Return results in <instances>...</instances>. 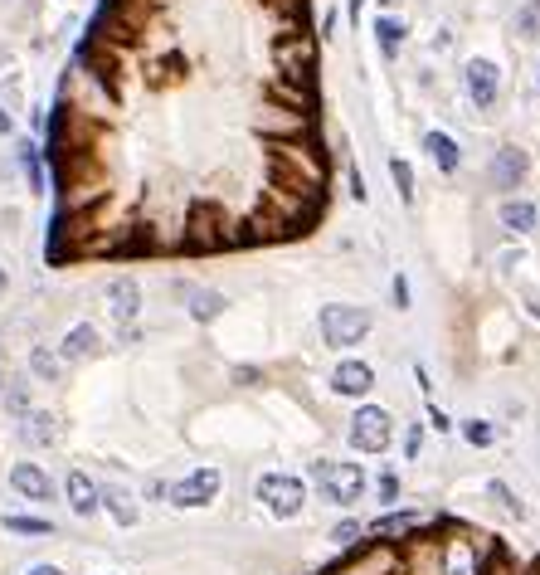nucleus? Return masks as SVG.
<instances>
[{
  "label": "nucleus",
  "mask_w": 540,
  "mask_h": 575,
  "mask_svg": "<svg viewBox=\"0 0 540 575\" xmlns=\"http://www.w3.org/2000/svg\"><path fill=\"white\" fill-rule=\"evenodd\" d=\"M312 483L322 488L326 502L351 507V502H360V493H365V468H360V463H312Z\"/></svg>",
  "instance_id": "1"
},
{
  "label": "nucleus",
  "mask_w": 540,
  "mask_h": 575,
  "mask_svg": "<svg viewBox=\"0 0 540 575\" xmlns=\"http://www.w3.org/2000/svg\"><path fill=\"white\" fill-rule=\"evenodd\" d=\"M390 439H395L390 410H380V405H360L356 415H351V444H356L360 454H385Z\"/></svg>",
  "instance_id": "2"
},
{
  "label": "nucleus",
  "mask_w": 540,
  "mask_h": 575,
  "mask_svg": "<svg viewBox=\"0 0 540 575\" xmlns=\"http://www.w3.org/2000/svg\"><path fill=\"white\" fill-rule=\"evenodd\" d=\"M370 332V312L351 303H326L322 307V337L326 346H356Z\"/></svg>",
  "instance_id": "3"
},
{
  "label": "nucleus",
  "mask_w": 540,
  "mask_h": 575,
  "mask_svg": "<svg viewBox=\"0 0 540 575\" xmlns=\"http://www.w3.org/2000/svg\"><path fill=\"white\" fill-rule=\"evenodd\" d=\"M258 498L268 502L273 517L292 522V517L302 512V502H307V488H302V478H292V473H263V478H258Z\"/></svg>",
  "instance_id": "4"
},
{
  "label": "nucleus",
  "mask_w": 540,
  "mask_h": 575,
  "mask_svg": "<svg viewBox=\"0 0 540 575\" xmlns=\"http://www.w3.org/2000/svg\"><path fill=\"white\" fill-rule=\"evenodd\" d=\"M219 468H195L190 478H180V483H171L166 488V502L171 507H210V502L219 498Z\"/></svg>",
  "instance_id": "5"
},
{
  "label": "nucleus",
  "mask_w": 540,
  "mask_h": 575,
  "mask_svg": "<svg viewBox=\"0 0 540 575\" xmlns=\"http://www.w3.org/2000/svg\"><path fill=\"white\" fill-rule=\"evenodd\" d=\"M103 298H108L112 317L127 327V322H137V312H142V283H137V278H127V273H117V278H108Z\"/></svg>",
  "instance_id": "6"
},
{
  "label": "nucleus",
  "mask_w": 540,
  "mask_h": 575,
  "mask_svg": "<svg viewBox=\"0 0 540 575\" xmlns=\"http://www.w3.org/2000/svg\"><path fill=\"white\" fill-rule=\"evenodd\" d=\"M438 571L443 575H477L482 571L477 546L468 541V532H458V537H448L443 546H438Z\"/></svg>",
  "instance_id": "7"
},
{
  "label": "nucleus",
  "mask_w": 540,
  "mask_h": 575,
  "mask_svg": "<svg viewBox=\"0 0 540 575\" xmlns=\"http://www.w3.org/2000/svg\"><path fill=\"white\" fill-rule=\"evenodd\" d=\"M278 64L288 78H312V35L307 30H292V39H278Z\"/></svg>",
  "instance_id": "8"
},
{
  "label": "nucleus",
  "mask_w": 540,
  "mask_h": 575,
  "mask_svg": "<svg viewBox=\"0 0 540 575\" xmlns=\"http://www.w3.org/2000/svg\"><path fill=\"white\" fill-rule=\"evenodd\" d=\"M10 488L20 493L25 502H49L54 498V483H49V473L39 468V463L30 459H20L15 468H10Z\"/></svg>",
  "instance_id": "9"
},
{
  "label": "nucleus",
  "mask_w": 540,
  "mask_h": 575,
  "mask_svg": "<svg viewBox=\"0 0 540 575\" xmlns=\"http://www.w3.org/2000/svg\"><path fill=\"white\" fill-rule=\"evenodd\" d=\"M190 249H215V244H224L229 234L219 230V210L215 205H195V215H190Z\"/></svg>",
  "instance_id": "10"
},
{
  "label": "nucleus",
  "mask_w": 540,
  "mask_h": 575,
  "mask_svg": "<svg viewBox=\"0 0 540 575\" xmlns=\"http://www.w3.org/2000/svg\"><path fill=\"white\" fill-rule=\"evenodd\" d=\"M526 171H531V156L521 152V147H502L497 161H492V186H497V191H511Z\"/></svg>",
  "instance_id": "11"
},
{
  "label": "nucleus",
  "mask_w": 540,
  "mask_h": 575,
  "mask_svg": "<svg viewBox=\"0 0 540 575\" xmlns=\"http://www.w3.org/2000/svg\"><path fill=\"white\" fill-rule=\"evenodd\" d=\"M98 351H103L98 327H93V322H78V327H69V337L59 346V361H88V356H98Z\"/></svg>",
  "instance_id": "12"
},
{
  "label": "nucleus",
  "mask_w": 540,
  "mask_h": 575,
  "mask_svg": "<svg viewBox=\"0 0 540 575\" xmlns=\"http://www.w3.org/2000/svg\"><path fill=\"white\" fill-rule=\"evenodd\" d=\"M468 93L477 108H492V103H497V64H492V59H472L468 64Z\"/></svg>",
  "instance_id": "13"
},
{
  "label": "nucleus",
  "mask_w": 540,
  "mask_h": 575,
  "mask_svg": "<svg viewBox=\"0 0 540 575\" xmlns=\"http://www.w3.org/2000/svg\"><path fill=\"white\" fill-rule=\"evenodd\" d=\"M375 385V371L365 366V361H341L336 371H331V390L336 395H365Z\"/></svg>",
  "instance_id": "14"
},
{
  "label": "nucleus",
  "mask_w": 540,
  "mask_h": 575,
  "mask_svg": "<svg viewBox=\"0 0 540 575\" xmlns=\"http://www.w3.org/2000/svg\"><path fill=\"white\" fill-rule=\"evenodd\" d=\"M64 493H69V507L78 517H93V512H98V483H93L83 468H73L69 478H64Z\"/></svg>",
  "instance_id": "15"
},
{
  "label": "nucleus",
  "mask_w": 540,
  "mask_h": 575,
  "mask_svg": "<svg viewBox=\"0 0 540 575\" xmlns=\"http://www.w3.org/2000/svg\"><path fill=\"white\" fill-rule=\"evenodd\" d=\"M98 507H108L117 527H137V517H142L137 498H132L127 488H117V483H112V488H98Z\"/></svg>",
  "instance_id": "16"
},
{
  "label": "nucleus",
  "mask_w": 540,
  "mask_h": 575,
  "mask_svg": "<svg viewBox=\"0 0 540 575\" xmlns=\"http://www.w3.org/2000/svg\"><path fill=\"white\" fill-rule=\"evenodd\" d=\"M20 439H25V444H35V449H44V444H54V439H59V420H54V415H49V410H25V415H20Z\"/></svg>",
  "instance_id": "17"
},
{
  "label": "nucleus",
  "mask_w": 540,
  "mask_h": 575,
  "mask_svg": "<svg viewBox=\"0 0 540 575\" xmlns=\"http://www.w3.org/2000/svg\"><path fill=\"white\" fill-rule=\"evenodd\" d=\"M180 293H185V298H190V317H195V322H215L219 312H224V293H215V288H180Z\"/></svg>",
  "instance_id": "18"
},
{
  "label": "nucleus",
  "mask_w": 540,
  "mask_h": 575,
  "mask_svg": "<svg viewBox=\"0 0 540 575\" xmlns=\"http://www.w3.org/2000/svg\"><path fill=\"white\" fill-rule=\"evenodd\" d=\"M424 152L433 156L438 171H448V176L458 171V142H453L448 132H429V137H424Z\"/></svg>",
  "instance_id": "19"
},
{
  "label": "nucleus",
  "mask_w": 540,
  "mask_h": 575,
  "mask_svg": "<svg viewBox=\"0 0 540 575\" xmlns=\"http://www.w3.org/2000/svg\"><path fill=\"white\" fill-rule=\"evenodd\" d=\"M5 532H15V537H54V522L49 517H30V512H10Z\"/></svg>",
  "instance_id": "20"
},
{
  "label": "nucleus",
  "mask_w": 540,
  "mask_h": 575,
  "mask_svg": "<svg viewBox=\"0 0 540 575\" xmlns=\"http://www.w3.org/2000/svg\"><path fill=\"white\" fill-rule=\"evenodd\" d=\"M502 225H506V230H516V234L536 230V205H531V200H506V205H502Z\"/></svg>",
  "instance_id": "21"
},
{
  "label": "nucleus",
  "mask_w": 540,
  "mask_h": 575,
  "mask_svg": "<svg viewBox=\"0 0 540 575\" xmlns=\"http://www.w3.org/2000/svg\"><path fill=\"white\" fill-rule=\"evenodd\" d=\"M15 156H20V166H25V181H30V191H44V161H39V147L25 137L20 147H15Z\"/></svg>",
  "instance_id": "22"
},
{
  "label": "nucleus",
  "mask_w": 540,
  "mask_h": 575,
  "mask_svg": "<svg viewBox=\"0 0 540 575\" xmlns=\"http://www.w3.org/2000/svg\"><path fill=\"white\" fill-rule=\"evenodd\" d=\"M375 35H380V54H385V59H395L399 44H404V20H395V15H380V20H375Z\"/></svg>",
  "instance_id": "23"
},
{
  "label": "nucleus",
  "mask_w": 540,
  "mask_h": 575,
  "mask_svg": "<svg viewBox=\"0 0 540 575\" xmlns=\"http://www.w3.org/2000/svg\"><path fill=\"white\" fill-rule=\"evenodd\" d=\"M30 371H35L39 381H59V376H64V361H59L49 346H35V351H30Z\"/></svg>",
  "instance_id": "24"
},
{
  "label": "nucleus",
  "mask_w": 540,
  "mask_h": 575,
  "mask_svg": "<svg viewBox=\"0 0 540 575\" xmlns=\"http://www.w3.org/2000/svg\"><path fill=\"white\" fill-rule=\"evenodd\" d=\"M414 527V512H390V517H380V522H370V537L390 541V537H404Z\"/></svg>",
  "instance_id": "25"
},
{
  "label": "nucleus",
  "mask_w": 540,
  "mask_h": 575,
  "mask_svg": "<svg viewBox=\"0 0 540 575\" xmlns=\"http://www.w3.org/2000/svg\"><path fill=\"white\" fill-rule=\"evenodd\" d=\"M390 176H395L399 200H414V166H409L404 156H390Z\"/></svg>",
  "instance_id": "26"
},
{
  "label": "nucleus",
  "mask_w": 540,
  "mask_h": 575,
  "mask_svg": "<svg viewBox=\"0 0 540 575\" xmlns=\"http://www.w3.org/2000/svg\"><path fill=\"white\" fill-rule=\"evenodd\" d=\"M516 30H521V39H540V0H531L526 10H516Z\"/></svg>",
  "instance_id": "27"
},
{
  "label": "nucleus",
  "mask_w": 540,
  "mask_h": 575,
  "mask_svg": "<svg viewBox=\"0 0 540 575\" xmlns=\"http://www.w3.org/2000/svg\"><path fill=\"white\" fill-rule=\"evenodd\" d=\"M346 575H395V556H390V551H375L365 566H351Z\"/></svg>",
  "instance_id": "28"
},
{
  "label": "nucleus",
  "mask_w": 540,
  "mask_h": 575,
  "mask_svg": "<svg viewBox=\"0 0 540 575\" xmlns=\"http://www.w3.org/2000/svg\"><path fill=\"white\" fill-rule=\"evenodd\" d=\"M463 434H468V444H477V449H487V444L497 439V434H492V424H482V420H472Z\"/></svg>",
  "instance_id": "29"
},
{
  "label": "nucleus",
  "mask_w": 540,
  "mask_h": 575,
  "mask_svg": "<svg viewBox=\"0 0 540 575\" xmlns=\"http://www.w3.org/2000/svg\"><path fill=\"white\" fill-rule=\"evenodd\" d=\"M487 493H492V498L502 502L506 512H516V517H526V507H521V502L511 498V493H506V483H487Z\"/></svg>",
  "instance_id": "30"
},
{
  "label": "nucleus",
  "mask_w": 540,
  "mask_h": 575,
  "mask_svg": "<svg viewBox=\"0 0 540 575\" xmlns=\"http://www.w3.org/2000/svg\"><path fill=\"white\" fill-rule=\"evenodd\" d=\"M5 405H10V415H25V410H30V390H25V385H10Z\"/></svg>",
  "instance_id": "31"
},
{
  "label": "nucleus",
  "mask_w": 540,
  "mask_h": 575,
  "mask_svg": "<svg viewBox=\"0 0 540 575\" xmlns=\"http://www.w3.org/2000/svg\"><path fill=\"white\" fill-rule=\"evenodd\" d=\"M331 537L341 541V546H346V541H360V522H341V527H336Z\"/></svg>",
  "instance_id": "32"
},
{
  "label": "nucleus",
  "mask_w": 540,
  "mask_h": 575,
  "mask_svg": "<svg viewBox=\"0 0 540 575\" xmlns=\"http://www.w3.org/2000/svg\"><path fill=\"white\" fill-rule=\"evenodd\" d=\"M429 424L438 429V434H443V429H453V420H448V415H443L438 405H429Z\"/></svg>",
  "instance_id": "33"
},
{
  "label": "nucleus",
  "mask_w": 540,
  "mask_h": 575,
  "mask_svg": "<svg viewBox=\"0 0 540 575\" xmlns=\"http://www.w3.org/2000/svg\"><path fill=\"white\" fill-rule=\"evenodd\" d=\"M380 493H385V502H395V493H399L395 473H385V478H380Z\"/></svg>",
  "instance_id": "34"
},
{
  "label": "nucleus",
  "mask_w": 540,
  "mask_h": 575,
  "mask_svg": "<svg viewBox=\"0 0 540 575\" xmlns=\"http://www.w3.org/2000/svg\"><path fill=\"white\" fill-rule=\"evenodd\" d=\"M419 444H424V434H419V429H409V439H404V454L414 459V454H419Z\"/></svg>",
  "instance_id": "35"
},
{
  "label": "nucleus",
  "mask_w": 540,
  "mask_h": 575,
  "mask_svg": "<svg viewBox=\"0 0 540 575\" xmlns=\"http://www.w3.org/2000/svg\"><path fill=\"white\" fill-rule=\"evenodd\" d=\"M395 303L409 307V283H404V278H395Z\"/></svg>",
  "instance_id": "36"
},
{
  "label": "nucleus",
  "mask_w": 540,
  "mask_h": 575,
  "mask_svg": "<svg viewBox=\"0 0 540 575\" xmlns=\"http://www.w3.org/2000/svg\"><path fill=\"white\" fill-rule=\"evenodd\" d=\"M25 575H64V571H59V566H49V561H44V566H30V571H25Z\"/></svg>",
  "instance_id": "37"
},
{
  "label": "nucleus",
  "mask_w": 540,
  "mask_h": 575,
  "mask_svg": "<svg viewBox=\"0 0 540 575\" xmlns=\"http://www.w3.org/2000/svg\"><path fill=\"white\" fill-rule=\"evenodd\" d=\"M0 137H10V113L0 108Z\"/></svg>",
  "instance_id": "38"
},
{
  "label": "nucleus",
  "mask_w": 540,
  "mask_h": 575,
  "mask_svg": "<svg viewBox=\"0 0 540 575\" xmlns=\"http://www.w3.org/2000/svg\"><path fill=\"white\" fill-rule=\"evenodd\" d=\"M5 288H10V278H5V269H0V298H5Z\"/></svg>",
  "instance_id": "39"
},
{
  "label": "nucleus",
  "mask_w": 540,
  "mask_h": 575,
  "mask_svg": "<svg viewBox=\"0 0 540 575\" xmlns=\"http://www.w3.org/2000/svg\"><path fill=\"white\" fill-rule=\"evenodd\" d=\"M360 5H365V0H351V15H356V20H360Z\"/></svg>",
  "instance_id": "40"
}]
</instances>
